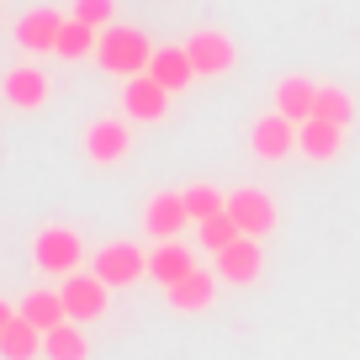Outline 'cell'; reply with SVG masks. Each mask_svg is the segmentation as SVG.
Returning a JSON list of instances; mask_svg holds the SVG:
<instances>
[{
	"label": "cell",
	"instance_id": "cell-1",
	"mask_svg": "<svg viewBox=\"0 0 360 360\" xmlns=\"http://www.w3.org/2000/svg\"><path fill=\"white\" fill-rule=\"evenodd\" d=\"M148 58H154V43L143 37V27H106L101 48H96V64L117 79H133L148 75Z\"/></svg>",
	"mask_w": 360,
	"mask_h": 360
},
{
	"label": "cell",
	"instance_id": "cell-2",
	"mask_svg": "<svg viewBox=\"0 0 360 360\" xmlns=\"http://www.w3.org/2000/svg\"><path fill=\"white\" fill-rule=\"evenodd\" d=\"M32 259H37V270H48V276H75V270H90V249H85V238L75 233V228H64V223H53V228H43V233L32 238Z\"/></svg>",
	"mask_w": 360,
	"mask_h": 360
},
{
	"label": "cell",
	"instance_id": "cell-3",
	"mask_svg": "<svg viewBox=\"0 0 360 360\" xmlns=\"http://www.w3.org/2000/svg\"><path fill=\"white\" fill-rule=\"evenodd\" d=\"M186 53H191V64H196V79H223V75H233V64H238V43L228 32H217V27H196V32L186 37Z\"/></svg>",
	"mask_w": 360,
	"mask_h": 360
},
{
	"label": "cell",
	"instance_id": "cell-4",
	"mask_svg": "<svg viewBox=\"0 0 360 360\" xmlns=\"http://www.w3.org/2000/svg\"><path fill=\"white\" fill-rule=\"evenodd\" d=\"M90 270H96L106 286H138L148 276V255L138 244H127V238H112V244H101L90 255Z\"/></svg>",
	"mask_w": 360,
	"mask_h": 360
},
{
	"label": "cell",
	"instance_id": "cell-5",
	"mask_svg": "<svg viewBox=\"0 0 360 360\" xmlns=\"http://www.w3.org/2000/svg\"><path fill=\"white\" fill-rule=\"evenodd\" d=\"M228 217L238 223V233H244V238H265L281 212H276L270 191H259V186H238V191H228Z\"/></svg>",
	"mask_w": 360,
	"mask_h": 360
},
{
	"label": "cell",
	"instance_id": "cell-6",
	"mask_svg": "<svg viewBox=\"0 0 360 360\" xmlns=\"http://www.w3.org/2000/svg\"><path fill=\"white\" fill-rule=\"evenodd\" d=\"M58 297H64V307H69V318H75V323H96V318L106 313V297H112V286H106L96 270H75V276H64Z\"/></svg>",
	"mask_w": 360,
	"mask_h": 360
},
{
	"label": "cell",
	"instance_id": "cell-7",
	"mask_svg": "<svg viewBox=\"0 0 360 360\" xmlns=\"http://www.w3.org/2000/svg\"><path fill=\"white\" fill-rule=\"evenodd\" d=\"M249 148H255V159H265V165H281V159L297 154V122L281 112H265L259 122H249Z\"/></svg>",
	"mask_w": 360,
	"mask_h": 360
},
{
	"label": "cell",
	"instance_id": "cell-8",
	"mask_svg": "<svg viewBox=\"0 0 360 360\" xmlns=\"http://www.w3.org/2000/svg\"><path fill=\"white\" fill-rule=\"evenodd\" d=\"M85 154H90V165H122V159L133 154V127H127V117H96V122L85 127Z\"/></svg>",
	"mask_w": 360,
	"mask_h": 360
},
{
	"label": "cell",
	"instance_id": "cell-9",
	"mask_svg": "<svg viewBox=\"0 0 360 360\" xmlns=\"http://www.w3.org/2000/svg\"><path fill=\"white\" fill-rule=\"evenodd\" d=\"M143 228L154 244H169L180 238V228H191V212H186V191H154L143 202Z\"/></svg>",
	"mask_w": 360,
	"mask_h": 360
},
{
	"label": "cell",
	"instance_id": "cell-10",
	"mask_svg": "<svg viewBox=\"0 0 360 360\" xmlns=\"http://www.w3.org/2000/svg\"><path fill=\"white\" fill-rule=\"evenodd\" d=\"M169 101H175V96H169L159 79H148V75L122 79V112H127V122H165Z\"/></svg>",
	"mask_w": 360,
	"mask_h": 360
},
{
	"label": "cell",
	"instance_id": "cell-11",
	"mask_svg": "<svg viewBox=\"0 0 360 360\" xmlns=\"http://www.w3.org/2000/svg\"><path fill=\"white\" fill-rule=\"evenodd\" d=\"M64 22H69V16L53 11V6H32V11H22V22H16V43H22V53H53Z\"/></svg>",
	"mask_w": 360,
	"mask_h": 360
},
{
	"label": "cell",
	"instance_id": "cell-12",
	"mask_svg": "<svg viewBox=\"0 0 360 360\" xmlns=\"http://www.w3.org/2000/svg\"><path fill=\"white\" fill-rule=\"evenodd\" d=\"M0 90H6V101H11L16 112H43L48 96H53V79H48V69H37V64H16Z\"/></svg>",
	"mask_w": 360,
	"mask_h": 360
},
{
	"label": "cell",
	"instance_id": "cell-13",
	"mask_svg": "<svg viewBox=\"0 0 360 360\" xmlns=\"http://www.w3.org/2000/svg\"><path fill=\"white\" fill-rule=\"evenodd\" d=\"M345 133L349 127H334V122H323V117H307V122L297 127V154L313 159V165H328V159L345 154Z\"/></svg>",
	"mask_w": 360,
	"mask_h": 360
},
{
	"label": "cell",
	"instance_id": "cell-14",
	"mask_svg": "<svg viewBox=\"0 0 360 360\" xmlns=\"http://www.w3.org/2000/svg\"><path fill=\"white\" fill-rule=\"evenodd\" d=\"M217 259V276H223L228 286H255L259 270H265V255H259V238H238V244H228Z\"/></svg>",
	"mask_w": 360,
	"mask_h": 360
},
{
	"label": "cell",
	"instance_id": "cell-15",
	"mask_svg": "<svg viewBox=\"0 0 360 360\" xmlns=\"http://www.w3.org/2000/svg\"><path fill=\"white\" fill-rule=\"evenodd\" d=\"M148 79H159V85L169 90V96H180V90L196 79V64H191V53H186V43H165V48H154V58H148Z\"/></svg>",
	"mask_w": 360,
	"mask_h": 360
},
{
	"label": "cell",
	"instance_id": "cell-16",
	"mask_svg": "<svg viewBox=\"0 0 360 360\" xmlns=\"http://www.w3.org/2000/svg\"><path fill=\"white\" fill-rule=\"evenodd\" d=\"M217 281H223L217 270H202V265H196L186 281L169 286V307H175V313H207V307L217 302Z\"/></svg>",
	"mask_w": 360,
	"mask_h": 360
},
{
	"label": "cell",
	"instance_id": "cell-17",
	"mask_svg": "<svg viewBox=\"0 0 360 360\" xmlns=\"http://www.w3.org/2000/svg\"><path fill=\"white\" fill-rule=\"evenodd\" d=\"M191 270H196V255L180 244V238H169V244H154V255H148V281H159L165 292H169L175 281H186Z\"/></svg>",
	"mask_w": 360,
	"mask_h": 360
},
{
	"label": "cell",
	"instance_id": "cell-18",
	"mask_svg": "<svg viewBox=\"0 0 360 360\" xmlns=\"http://www.w3.org/2000/svg\"><path fill=\"white\" fill-rule=\"evenodd\" d=\"M313 101H318V85H313V79H302V75H286L281 85H276V112L292 117L297 127L313 117Z\"/></svg>",
	"mask_w": 360,
	"mask_h": 360
},
{
	"label": "cell",
	"instance_id": "cell-19",
	"mask_svg": "<svg viewBox=\"0 0 360 360\" xmlns=\"http://www.w3.org/2000/svg\"><path fill=\"white\" fill-rule=\"evenodd\" d=\"M0 355H6V360H37V355H43V328H37L32 318L16 313L11 328L0 334Z\"/></svg>",
	"mask_w": 360,
	"mask_h": 360
},
{
	"label": "cell",
	"instance_id": "cell-20",
	"mask_svg": "<svg viewBox=\"0 0 360 360\" xmlns=\"http://www.w3.org/2000/svg\"><path fill=\"white\" fill-rule=\"evenodd\" d=\"M16 313L32 318L43 334H53L58 323H69V307H64V297H58V292H27L22 302H16Z\"/></svg>",
	"mask_w": 360,
	"mask_h": 360
},
{
	"label": "cell",
	"instance_id": "cell-21",
	"mask_svg": "<svg viewBox=\"0 0 360 360\" xmlns=\"http://www.w3.org/2000/svg\"><path fill=\"white\" fill-rule=\"evenodd\" d=\"M43 355L48 360H90V339H85V323H58L53 334H43Z\"/></svg>",
	"mask_w": 360,
	"mask_h": 360
},
{
	"label": "cell",
	"instance_id": "cell-22",
	"mask_svg": "<svg viewBox=\"0 0 360 360\" xmlns=\"http://www.w3.org/2000/svg\"><path fill=\"white\" fill-rule=\"evenodd\" d=\"M96 48H101V32H96V27H85L79 16H69L64 32H58V48H53V53L69 58V64H79V58H96Z\"/></svg>",
	"mask_w": 360,
	"mask_h": 360
},
{
	"label": "cell",
	"instance_id": "cell-23",
	"mask_svg": "<svg viewBox=\"0 0 360 360\" xmlns=\"http://www.w3.org/2000/svg\"><path fill=\"white\" fill-rule=\"evenodd\" d=\"M313 117H323V122H334V127H349L355 122V96H349L345 85H318Z\"/></svg>",
	"mask_w": 360,
	"mask_h": 360
},
{
	"label": "cell",
	"instance_id": "cell-24",
	"mask_svg": "<svg viewBox=\"0 0 360 360\" xmlns=\"http://www.w3.org/2000/svg\"><path fill=\"white\" fill-rule=\"evenodd\" d=\"M186 212H191V223H212V217L228 212V191L196 180V186H186Z\"/></svg>",
	"mask_w": 360,
	"mask_h": 360
},
{
	"label": "cell",
	"instance_id": "cell-25",
	"mask_svg": "<svg viewBox=\"0 0 360 360\" xmlns=\"http://www.w3.org/2000/svg\"><path fill=\"white\" fill-rule=\"evenodd\" d=\"M196 233H202V249H207V255H223V249L228 244H238V238H244V233H238V223H233V217H212V223H196Z\"/></svg>",
	"mask_w": 360,
	"mask_h": 360
},
{
	"label": "cell",
	"instance_id": "cell-26",
	"mask_svg": "<svg viewBox=\"0 0 360 360\" xmlns=\"http://www.w3.org/2000/svg\"><path fill=\"white\" fill-rule=\"evenodd\" d=\"M69 16H79V22L96 27V32H106V27H117V0H75Z\"/></svg>",
	"mask_w": 360,
	"mask_h": 360
},
{
	"label": "cell",
	"instance_id": "cell-27",
	"mask_svg": "<svg viewBox=\"0 0 360 360\" xmlns=\"http://www.w3.org/2000/svg\"><path fill=\"white\" fill-rule=\"evenodd\" d=\"M11 318H16V307L6 302V297H0V334H6V328H11Z\"/></svg>",
	"mask_w": 360,
	"mask_h": 360
}]
</instances>
